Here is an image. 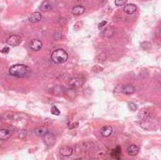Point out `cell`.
<instances>
[{"label":"cell","instance_id":"cell-1","mask_svg":"<svg viewBox=\"0 0 161 160\" xmlns=\"http://www.w3.org/2000/svg\"><path fill=\"white\" fill-rule=\"evenodd\" d=\"M29 72V68L24 64H15L11 66L9 70V75L14 77H18V78H23V77L27 76Z\"/></svg>","mask_w":161,"mask_h":160},{"label":"cell","instance_id":"cell-2","mask_svg":"<svg viewBox=\"0 0 161 160\" xmlns=\"http://www.w3.org/2000/svg\"><path fill=\"white\" fill-rule=\"evenodd\" d=\"M52 61L56 64H61L68 60V54L67 52L63 49H56L51 55Z\"/></svg>","mask_w":161,"mask_h":160},{"label":"cell","instance_id":"cell-3","mask_svg":"<svg viewBox=\"0 0 161 160\" xmlns=\"http://www.w3.org/2000/svg\"><path fill=\"white\" fill-rule=\"evenodd\" d=\"M85 83V80L83 77H74L69 81V85L72 89H77L82 87Z\"/></svg>","mask_w":161,"mask_h":160},{"label":"cell","instance_id":"cell-4","mask_svg":"<svg viewBox=\"0 0 161 160\" xmlns=\"http://www.w3.org/2000/svg\"><path fill=\"white\" fill-rule=\"evenodd\" d=\"M42 139H44V142L47 147L53 146L55 143V137H54V135L50 132H47L46 134L42 136Z\"/></svg>","mask_w":161,"mask_h":160},{"label":"cell","instance_id":"cell-5","mask_svg":"<svg viewBox=\"0 0 161 160\" xmlns=\"http://www.w3.org/2000/svg\"><path fill=\"white\" fill-rule=\"evenodd\" d=\"M20 42H21V37L19 35H15V34L9 36L7 39V43L11 46H16L20 43Z\"/></svg>","mask_w":161,"mask_h":160},{"label":"cell","instance_id":"cell-6","mask_svg":"<svg viewBox=\"0 0 161 160\" xmlns=\"http://www.w3.org/2000/svg\"><path fill=\"white\" fill-rule=\"evenodd\" d=\"M42 47V42L38 40V39H34V40H32L30 42H29V48L32 50V51H40Z\"/></svg>","mask_w":161,"mask_h":160},{"label":"cell","instance_id":"cell-7","mask_svg":"<svg viewBox=\"0 0 161 160\" xmlns=\"http://www.w3.org/2000/svg\"><path fill=\"white\" fill-rule=\"evenodd\" d=\"M59 153L63 156H71L73 154V148L70 146H62L59 149Z\"/></svg>","mask_w":161,"mask_h":160},{"label":"cell","instance_id":"cell-8","mask_svg":"<svg viewBox=\"0 0 161 160\" xmlns=\"http://www.w3.org/2000/svg\"><path fill=\"white\" fill-rule=\"evenodd\" d=\"M137 9H138V8L134 4H128L124 7V11L127 14H133L137 11Z\"/></svg>","mask_w":161,"mask_h":160},{"label":"cell","instance_id":"cell-9","mask_svg":"<svg viewBox=\"0 0 161 160\" xmlns=\"http://www.w3.org/2000/svg\"><path fill=\"white\" fill-rule=\"evenodd\" d=\"M139 151H140L139 147L135 144H132L128 148H127V154H128L129 156H136L137 154H139Z\"/></svg>","mask_w":161,"mask_h":160},{"label":"cell","instance_id":"cell-10","mask_svg":"<svg viewBox=\"0 0 161 160\" xmlns=\"http://www.w3.org/2000/svg\"><path fill=\"white\" fill-rule=\"evenodd\" d=\"M85 12V8L83 6H80V5H77V6H74L72 9V13L74 16H78L81 15Z\"/></svg>","mask_w":161,"mask_h":160},{"label":"cell","instance_id":"cell-11","mask_svg":"<svg viewBox=\"0 0 161 160\" xmlns=\"http://www.w3.org/2000/svg\"><path fill=\"white\" fill-rule=\"evenodd\" d=\"M11 136V132L8 129H0V140L9 139Z\"/></svg>","mask_w":161,"mask_h":160},{"label":"cell","instance_id":"cell-12","mask_svg":"<svg viewBox=\"0 0 161 160\" xmlns=\"http://www.w3.org/2000/svg\"><path fill=\"white\" fill-rule=\"evenodd\" d=\"M41 19H42V13L40 11H35L30 15L29 22L30 23H38L39 21H41Z\"/></svg>","mask_w":161,"mask_h":160},{"label":"cell","instance_id":"cell-13","mask_svg":"<svg viewBox=\"0 0 161 160\" xmlns=\"http://www.w3.org/2000/svg\"><path fill=\"white\" fill-rule=\"evenodd\" d=\"M113 132V129L111 126H108V125H107V126H104L101 128V135L103 136V137H109V136H111Z\"/></svg>","mask_w":161,"mask_h":160},{"label":"cell","instance_id":"cell-14","mask_svg":"<svg viewBox=\"0 0 161 160\" xmlns=\"http://www.w3.org/2000/svg\"><path fill=\"white\" fill-rule=\"evenodd\" d=\"M52 7H53V5H52L51 1H49V0H44V1L41 4V11H48L52 9Z\"/></svg>","mask_w":161,"mask_h":160},{"label":"cell","instance_id":"cell-15","mask_svg":"<svg viewBox=\"0 0 161 160\" xmlns=\"http://www.w3.org/2000/svg\"><path fill=\"white\" fill-rule=\"evenodd\" d=\"M135 87L132 86V85H125L122 87V93H124L125 94H127V95H130V94H133L135 93Z\"/></svg>","mask_w":161,"mask_h":160},{"label":"cell","instance_id":"cell-16","mask_svg":"<svg viewBox=\"0 0 161 160\" xmlns=\"http://www.w3.org/2000/svg\"><path fill=\"white\" fill-rule=\"evenodd\" d=\"M149 110L148 109H145V108H142V109H140V112L138 114V117L140 119H142V120H146L148 117H149Z\"/></svg>","mask_w":161,"mask_h":160},{"label":"cell","instance_id":"cell-17","mask_svg":"<svg viewBox=\"0 0 161 160\" xmlns=\"http://www.w3.org/2000/svg\"><path fill=\"white\" fill-rule=\"evenodd\" d=\"M140 126L146 130H151L155 128V125L152 123H150L149 121H144V122H142L140 123Z\"/></svg>","mask_w":161,"mask_h":160},{"label":"cell","instance_id":"cell-18","mask_svg":"<svg viewBox=\"0 0 161 160\" xmlns=\"http://www.w3.org/2000/svg\"><path fill=\"white\" fill-rule=\"evenodd\" d=\"M47 132H48V130H47L46 128L44 127H39V128H36L34 130V133L36 136H38V137H42L44 134H46Z\"/></svg>","mask_w":161,"mask_h":160},{"label":"cell","instance_id":"cell-19","mask_svg":"<svg viewBox=\"0 0 161 160\" xmlns=\"http://www.w3.org/2000/svg\"><path fill=\"white\" fill-rule=\"evenodd\" d=\"M120 156H121V147L120 146H117L112 151V156L115 157V158H119Z\"/></svg>","mask_w":161,"mask_h":160},{"label":"cell","instance_id":"cell-20","mask_svg":"<svg viewBox=\"0 0 161 160\" xmlns=\"http://www.w3.org/2000/svg\"><path fill=\"white\" fill-rule=\"evenodd\" d=\"M26 135H27V132H26V130L21 129V130H19V131H18V138H20V139H24V138H26Z\"/></svg>","mask_w":161,"mask_h":160},{"label":"cell","instance_id":"cell-21","mask_svg":"<svg viewBox=\"0 0 161 160\" xmlns=\"http://www.w3.org/2000/svg\"><path fill=\"white\" fill-rule=\"evenodd\" d=\"M128 0H115V5L117 7H122L127 3Z\"/></svg>","mask_w":161,"mask_h":160},{"label":"cell","instance_id":"cell-22","mask_svg":"<svg viewBox=\"0 0 161 160\" xmlns=\"http://www.w3.org/2000/svg\"><path fill=\"white\" fill-rule=\"evenodd\" d=\"M128 108L132 111H136L137 109H138V106H137V105L135 103H133V102H129V103H128Z\"/></svg>","mask_w":161,"mask_h":160},{"label":"cell","instance_id":"cell-23","mask_svg":"<svg viewBox=\"0 0 161 160\" xmlns=\"http://www.w3.org/2000/svg\"><path fill=\"white\" fill-rule=\"evenodd\" d=\"M51 113L53 114V115H59L60 114V111L59 110L58 108H56V106H52L51 108Z\"/></svg>","mask_w":161,"mask_h":160},{"label":"cell","instance_id":"cell-24","mask_svg":"<svg viewBox=\"0 0 161 160\" xmlns=\"http://www.w3.org/2000/svg\"><path fill=\"white\" fill-rule=\"evenodd\" d=\"M113 33H114V31H113V29H112L111 31H109L108 29H107L106 31H104V33H103V34H104V35H105V36H107H107H109V37H110V36H112V35H113Z\"/></svg>","mask_w":161,"mask_h":160},{"label":"cell","instance_id":"cell-25","mask_svg":"<svg viewBox=\"0 0 161 160\" xmlns=\"http://www.w3.org/2000/svg\"><path fill=\"white\" fill-rule=\"evenodd\" d=\"M107 21H103V22H101V23L98 25V28H99V29H102V28H103L104 27L107 26Z\"/></svg>","mask_w":161,"mask_h":160},{"label":"cell","instance_id":"cell-26","mask_svg":"<svg viewBox=\"0 0 161 160\" xmlns=\"http://www.w3.org/2000/svg\"><path fill=\"white\" fill-rule=\"evenodd\" d=\"M92 70H93V72H100L101 71H103V68L100 67V66H95Z\"/></svg>","mask_w":161,"mask_h":160},{"label":"cell","instance_id":"cell-27","mask_svg":"<svg viewBox=\"0 0 161 160\" xmlns=\"http://www.w3.org/2000/svg\"><path fill=\"white\" fill-rule=\"evenodd\" d=\"M122 85H119V86H117V88L115 89V91H117V93H122Z\"/></svg>","mask_w":161,"mask_h":160},{"label":"cell","instance_id":"cell-28","mask_svg":"<svg viewBox=\"0 0 161 160\" xmlns=\"http://www.w3.org/2000/svg\"><path fill=\"white\" fill-rule=\"evenodd\" d=\"M77 126H78V123H73L72 125H70L69 128H70V129H74V128L77 127Z\"/></svg>","mask_w":161,"mask_h":160},{"label":"cell","instance_id":"cell-29","mask_svg":"<svg viewBox=\"0 0 161 160\" xmlns=\"http://www.w3.org/2000/svg\"><path fill=\"white\" fill-rule=\"evenodd\" d=\"M9 47H4L3 49L1 50V52H2V53H5V54H7V53H9Z\"/></svg>","mask_w":161,"mask_h":160},{"label":"cell","instance_id":"cell-30","mask_svg":"<svg viewBox=\"0 0 161 160\" xmlns=\"http://www.w3.org/2000/svg\"><path fill=\"white\" fill-rule=\"evenodd\" d=\"M73 1H74V2H80L81 0H73Z\"/></svg>","mask_w":161,"mask_h":160},{"label":"cell","instance_id":"cell-31","mask_svg":"<svg viewBox=\"0 0 161 160\" xmlns=\"http://www.w3.org/2000/svg\"><path fill=\"white\" fill-rule=\"evenodd\" d=\"M0 120H1V116H0Z\"/></svg>","mask_w":161,"mask_h":160}]
</instances>
